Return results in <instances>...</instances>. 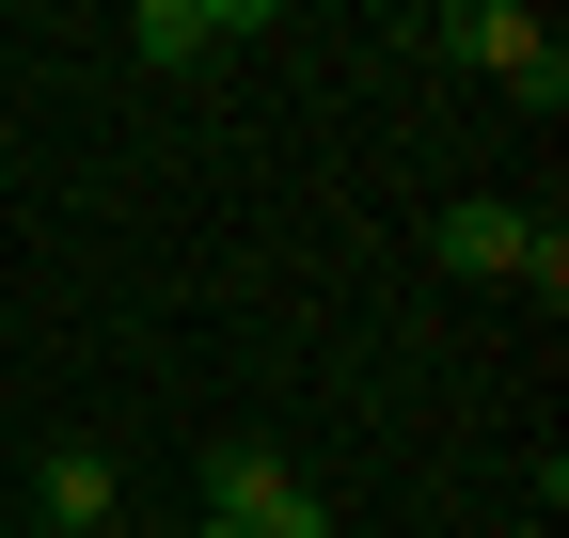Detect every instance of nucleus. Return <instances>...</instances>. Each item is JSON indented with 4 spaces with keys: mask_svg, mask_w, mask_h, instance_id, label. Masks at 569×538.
Returning <instances> with one entry per match:
<instances>
[{
    "mask_svg": "<svg viewBox=\"0 0 569 538\" xmlns=\"http://www.w3.org/2000/svg\"><path fill=\"white\" fill-rule=\"evenodd\" d=\"M206 538H332V491L284 444H206Z\"/></svg>",
    "mask_w": 569,
    "mask_h": 538,
    "instance_id": "1",
    "label": "nucleus"
},
{
    "mask_svg": "<svg viewBox=\"0 0 569 538\" xmlns=\"http://www.w3.org/2000/svg\"><path fill=\"white\" fill-rule=\"evenodd\" d=\"M411 48H443V63H490V80H507L522 111H553V96H569V48H553V17H522V0H443V17H427Z\"/></svg>",
    "mask_w": 569,
    "mask_h": 538,
    "instance_id": "2",
    "label": "nucleus"
},
{
    "mask_svg": "<svg viewBox=\"0 0 569 538\" xmlns=\"http://www.w3.org/2000/svg\"><path fill=\"white\" fill-rule=\"evenodd\" d=\"M427 253H443L459 269V286H569V238L553 222H522V207H443V222H427Z\"/></svg>",
    "mask_w": 569,
    "mask_h": 538,
    "instance_id": "3",
    "label": "nucleus"
},
{
    "mask_svg": "<svg viewBox=\"0 0 569 538\" xmlns=\"http://www.w3.org/2000/svg\"><path fill=\"white\" fill-rule=\"evenodd\" d=\"M253 32H269V0H142V17H127L142 63H222V48H253Z\"/></svg>",
    "mask_w": 569,
    "mask_h": 538,
    "instance_id": "4",
    "label": "nucleus"
},
{
    "mask_svg": "<svg viewBox=\"0 0 569 538\" xmlns=\"http://www.w3.org/2000/svg\"><path fill=\"white\" fill-rule=\"evenodd\" d=\"M32 507H48V538H111V522H127L111 444H48V459H32Z\"/></svg>",
    "mask_w": 569,
    "mask_h": 538,
    "instance_id": "5",
    "label": "nucleus"
},
{
    "mask_svg": "<svg viewBox=\"0 0 569 538\" xmlns=\"http://www.w3.org/2000/svg\"><path fill=\"white\" fill-rule=\"evenodd\" d=\"M507 538H553V522H507Z\"/></svg>",
    "mask_w": 569,
    "mask_h": 538,
    "instance_id": "6",
    "label": "nucleus"
}]
</instances>
